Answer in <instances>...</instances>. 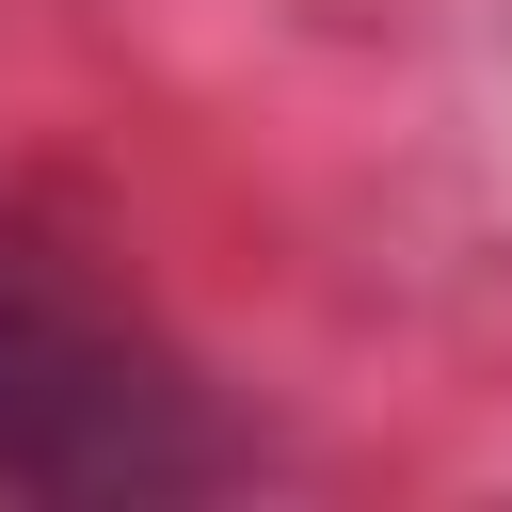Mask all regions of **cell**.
<instances>
[{"label": "cell", "mask_w": 512, "mask_h": 512, "mask_svg": "<svg viewBox=\"0 0 512 512\" xmlns=\"http://www.w3.org/2000/svg\"><path fill=\"white\" fill-rule=\"evenodd\" d=\"M208 464L224 448L160 352H128L112 320L0 272V496H176Z\"/></svg>", "instance_id": "6da1fadb"}]
</instances>
